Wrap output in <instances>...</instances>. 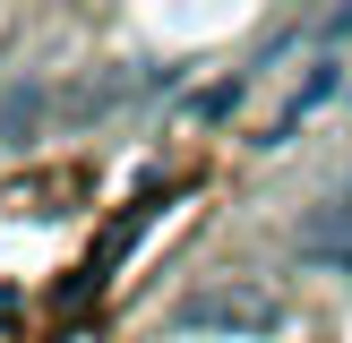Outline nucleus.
Returning <instances> with one entry per match:
<instances>
[{"label":"nucleus","instance_id":"f257e3e1","mask_svg":"<svg viewBox=\"0 0 352 343\" xmlns=\"http://www.w3.org/2000/svg\"><path fill=\"white\" fill-rule=\"evenodd\" d=\"M164 326L189 335V343H267V335L292 326V309H284V292L258 283V274H215V283L181 292Z\"/></svg>","mask_w":352,"mask_h":343},{"label":"nucleus","instance_id":"f03ea898","mask_svg":"<svg viewBox=\"0 0 352 343\" xmlns=\"http://www.w3.org/2000/svg\"><path fill=\"white\" fill-rule=\"evenodd\" d=\"M301 257L309 266H336V274H352V189L336 206H318V215L301 223Z\"/></svg>","mask_w":352,"mask_h":343},{"label":"nucleus","instance_id":"7ed1b4c3","mask_svg":"<svg viewBox=\"0 0 352 343\" xmlns=\"http://www.w3.org/2000/svg\"><path fill=\"white\" fill-rule=\"evenodd\" d=\"M336 86H344V60H318V69H309V78H301V86H292V95H284V112H275V129L258 137V146H284V137L301 129V120L318 112V103L336 95Z\"/></svg>","mask_w":352,"mask_h":343},{"label":"nucleus","instance_id":"20e7f679","mask_svg":"<svg viewBox=\"0 0 352 343\" xmlns=\"http://www.w3.org/2000/svg\"><path fill=\"white\" fill-rule=\"evenodd\" d=\"M34 120H43V86H9V95H0V137L17 146Z\"/></svg>","mask_w":352,"mask_h":343},{"label":"nucleus","instance_id":"39448f33","mask_svg":"<svg viewBox=\"0 0 352 343\" xmlns=\"http://www.w3.org/2000/svg\"><path fill=\"white\" fill-rule=\"evenodd\" d=\"M232 103H241V86H215V95H198V103H189V112H198V120H223V112H232Z\"/></svg>","mask_w":352,"mask_h":343}]
</instances>
